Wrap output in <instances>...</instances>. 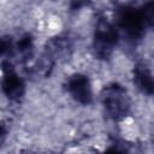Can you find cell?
I'll use <instances>...</instances> for the list:
<instances>
[{"label": "cell", "instance_id": "obj_3", "mask_svg": "<svg viewBox=\"0 0 154 154\" xmlns=\"http://www.w3.org/2000/svg\"><path fill=\"white\" fill-rule=\"evenodd\" d=\"M69 94L73 100L82 105H89L93 100V89L89 78L82 73H75L67 79L66 84Z\"/></svg>", "mask_w": 154, "mask_h": 154}, {"label": "cell", "instance_id": "obj_5", "mask_svg": "<svg viewBox=\"0 0 154 154\" xmlns=\"http://www.w3.org/2000/svg\"><path fill=\"white\" fill-rule=\"evenodd\" d=\"M24 82L23 79L10 67L5 70V76L2 79V90L10 100H19L24 94Z\"/></svg>", "mask_w": 154, "mask_h": 154}, {"label": "cell", "instance_id": "obj_6", "mask_svg": "<svg viewBox=\"0 0 154 154\" xmlns=\"http://www.w3.org/2000/svg\"><path fill=\"white\" fill-rule=\"evenodd\" d=\"M134 82L143 94L154 95V76L148 67L137 65L134 70Z\"/></svg>", "mask_w": 154, "mask_h": 154}, {"label": "cell", "instance_id": "obj_4", "mask_svg": "<svg viewBox=\"0 0 154 154\" xmlns=\"http://www.w3.org/2000/svg\"><path fill=\"white\" fill-rule=\"evenodd\" d=\"M144 23L146 20L143 14L135 10H126L120 17V24L124 31L132 38H138L142 36Z\"/></svg>", "mask_w": 154, "mask_h": 154}, {"label": "cell", "instance_id": "obj_7", "mask_svg": "<svg viewBox=\"0 0 154 154\" xmlns=\"http://www.w3.org/2000/svg\"><path fill=\"white\" fill-rule=\"evenodd\" d=\"M102 154H124V152L119 148V147H117V146H113V147H109L105 153H102Z\"/></svg>", "mask_w": 154, "mask_h": 154}, {"label": "cell", "instance_id": "obj_2", "mask_svg": "<svg viewBox=\"0 0 154 154\" xmlns=\"http://www.w3.org/2000/svg\"><path fill=\"white\" fill-rule=\"evenodd\" d=\"M118 40L116 26L108 20H100L96 25L94 36V52L100 59H106L111 55L114 45Z\"/></svg>", "mask_w": 154, "mask_h": 154}, {"label": "cell", "instance_id": "obj_1", "mask_svg": "<svg viewBox=\"0 0 154 154\" xmlns=\"http://www.w3.org/2000/svg\"><path fill=\"white\" fill-rule=\"evenodd\" d=\"M101 99L106 112L113 119L119 120L128 116L130 109V99L126 90L122 85L113 83L105 87Z\"/></svg>", "mask_w": 154, "mask_h": 154}]
</instances>
